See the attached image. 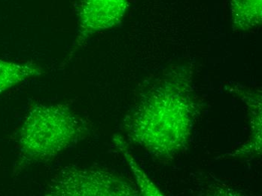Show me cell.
Segmentation results:
<instances>
[{"label": "cell", "instance_id": "1", "mask_svg": "<svg viewBox=\"0 0 262 196\" xmlns=\"http://www.w3.org/2000/svg\"><path fill=\"white\" fill-rule=\"evenodd\" d=\"M175 84L169 82L145 96L126 125L132 141L163 157L182 149L191 130L189 100Z\"/></svg>", "mask_w": 262, "mask_h": 196}, {"label": "cell", "instance_id": "3", "mask_svg": "<svg viewBox=\"0 0 262 196\" xmlns=\"http://www.w3.org/2000/svg\"><path fill=\"white\" fill-rule=\"evenodd\" d=\"M125 180L103 170L66 167L51 180L46 195H137Z\"/></svg>", "mask_w": 262, "mask_h": 196}, {"label": "cell", "instance_id": "7", "mask_svg": "<svg viewBox=\"0 0 262 196\" xmlns=\"http://www.w3.org/2000/svg\"><path fill=\"white\" fill-rule=\"evenodd\" d=\"M114 140L116 141V146L119 148L120 150L127 159L130 168H132L133 171L137 178V183L141 189V193L145 195H161V194H159L157 188H156L153 183L146 178L141 169L139 168L138 165L134 161V158L132 157V155L130 154L127 147L124 146V142L122 138L118 136Z\"/></svg>", "mask_w": 262, "mask_h": 196}, {"label": "cell", "instance_id": "6", "mask_svg": "<svg viewBox=\"0 0 262 196\" xmlns=\"http://www.w3.org/2000/svg\"><path fill=\"white\" fill-rule=\"evenodd\" d=\"M231 15L234 30L255 29L261 25L262 0H231Z\"/></svg>", "mask_w": 262, "mask_h": 196}, {"label": "cell", "instance_id": "2", "mask_svg": "<svg viewBox=\"0 0 262 196\" xmlns=\"http://www.w3.org/2000/svg\"><path fill=\"white\" fill-rule=\"evenodd\" d=\"M87 132L82 119L63 104H36L29 111L17 137L18 157L13 175L49 162L79 142Z\"/></svg>", "mask_w": 262, "mask_h": 196}, {"label": "cell", "instance_id": "4", "mask_svg": "<svg viewBox=\"0 0 262 196\" xmlns=\"http://www.w3.org/2000/svg\"><path fill=\"white\" fill-rule=\"evenodd\" d=\"M127 6V0H82L78 10L77 39L70 57L93 34L119 24L125 15Z\"/></svg>", "mask_w": 262, "mask_h": 196}, {"label": "cell", "instance_id": "5", "mask_svg": "<svg viewBox=\"0 0 262 196\" xmlns=\"http://www.w3.org/2000/svg\"><path fill=\"white\" fill-rule=\"evenodd\" d=\"M42 73V68L35 63L0 60V95Z\"/></svg>", "mask_w": 262, "mask_h": 196}]
</instances>
